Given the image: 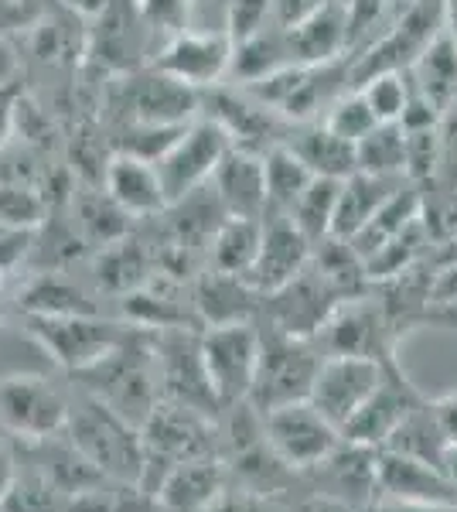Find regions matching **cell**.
Masks as SVG:
<instances>
[{
  "instance_id": "6da1fadb",
  "label": "cell",
  "mask_w": 457,
  "mask_h": 512,
  "mask_svg": "<svg viewBox=\"0 0 457 512\" xmlns=\"http://www.w3.org/2000/svg\"><path fill=\"white\" fill-rule=\"evenodd\" d=\"M72 383L99 403L120 414L127 424L144 427L151 420L154 407L161 403V383H157L154 362V332L137 328L120 349H113L96 366L72 376Z\"/></svg>"
},
{
  "instance_id": "7a4b0ae2",
  "label": "cell",
  "mask_w": 457,
  "mask_h": 512,
  "mask_svg": "<svg viewBox=\"0 0 457 512\" xmlns=\"http://www.w3.org/2000/svg\"><path fill=\"white\" fill-rule=\"evenodd\" d=\"M65 437L106 478L140 485V475H144V437H140V427L127 424L120 414H113L106 403H99L96 396H89L79 386L69 393Z\"/></svg>"
},
{
  "instance_id": "3957f363",
  "label": "cell",
  "mask_w": 457,
  "mask_h": 512,
  "mask_svg": "<svg viewBox=\"0 0 457 512\" xmlns=\"http://www.w3.org/2000/svg\"><path fill=\"white\" fill-rule=\"evenodd\" d=\"M140 437H144V475H140V489L151 495L161 492L164 478L181 461L209 458V454H219L222 458L219 420L171 400L157 403L151 420L140 427Z\"/></svg>"
},
{
  "instance_id": "277c9868",
  "label": "cell",
  "mask_w": 457,
  "mask_h": 512,
  "mask_svg": "<svg viewBox=\"0 0 457 512\" xmlns=\"http://www.w3.org/2000/svg\"><path fill=\"white\" fill-rule=\"evenodd\" d=\"M260 325V362H256V379L249 390V403L260 414H270L287 403L311 400L314 379L321 373L324 352L314 338L287 335L280 328Z\"/></svg>"
},
{
  "instance_id": "5b68a950",
  "label": "cell",
  "mask_w": 457,
  "mask_h": 512,
  "mask_svg": "<svg viewBox=\"0 0 457 512\" xmlns=\"http://www.w3.org/2000/svg\"><path fill=\"white\" fill-rule=\"evenodd\" d=\"M137 325L116 321L103 315H24V335L41 352L52 355L55 366H62L69 376L96 366L113 349H120Z\"/></svg>"
},
{
  "instance_id": "8992f818",
  "label": "cell",
  "mask_w": 457,
  "mask_h": 512,
  "mask_svg": "<svg viewBox=\"0 0 457 512\" xmlns=\"http://www.w3.org/2000/svg\"><path fill=\"white\" fill-rule=\"evenodd\" d=\"M161 41L147 28L137 0H106L86 18V62L106 79L130 76L154 62Z\"/></svg>"
},
{
  "instance_id": "52a82bcc",
  "label": "cell",
  "mask_w": 457,
  "mask_h": 512,
  "mask_svg": "<svg viewBox=\"0 0 457 512\" xmlns=\"http://www.w3.org/2000/svg\"><path fill=\"white\" fill-rule=\"evenodd\" d=\"M110 110L120 123L140 127H188L202 117V93L147 65L130 76L110 79Z\"/></svg>"
},
{
  "instance_id": "ba28073f",
  "label": "cell",
  "mask_w": 457,
  "mask_h": 512,
  "mask_svg": "<svg viewBox=\"0 0 457 512\" xmlns=\"http://www.w3.org/2000/svg\"><path fill=\"white\" fill-rule=\"evenodd\" d=\"M69 424V390L41 373L0 376V431L18 444H38Z\"/></svg>"
},
{
  "instance_id": "9c48e42d",
  "label": "cell",
  "mask_w": 457,
  "mask_h": 512,
  "mask_svg": "<svg viewBox=\"0 0 457 512\" xmlns=\"http://www.w3.org/2000/svg\"><path fill=\"white\" fill-rule=\"evenodd\" d=\"M400 338V325L389 318L376 291H369L338 304L321 325V332L314 335V342L324 355H359V359L393 362Z\"/></svg>"
},
{
  "instance_id": "30bf717a",
  "label": "cell",
  "mask_w": 457,
  "mask_h": 512,
  "mask_svg": "<svg viewBox=\"0 0 457 512\" xmlns=\"http://www.w3.org/2000/svg\"><path fill=\"white\" fill-rule=\"evenodd\" d=\"M154 362L161 400L181 403V407H191L198 414L219 420L222 407L215 400L202 362V328H164V332H154Z\"/></svg>"
},
{
  "instance_id": "8fae6325",
  "label": "cell",
  "mask_w": 457,
  "mask_h": 512,
  "mask_svg": "<svg viewBox=\"0 0 457 512\" xmlns=\"http://www.w3.org/2000/svg\"><path fill=\"white\" fill-rule=\"evenodd\" d=\"M202 362L222 410L249 400L260 362V325L232 321V325L202 328Z\"/></svg>"
},
{
  "instance_id": "7c38bea8",
  "label": "cell",
  "mask_w": 457,
  "mask_h": 512,
  "mask_svg": "<svg viewBox=\"0 0 457 512\" xmlns=\"http://www.w3.org/2000/svg\"><path fill=\"white\" fill-rule=\"evenodd\" d=\"M229 137L219 123H212L209 117H198L195 123H188L185 134H181L161 158L154 161L157 175H161L164 195L168 205L181 202L191 192L209 185L215 164L222 161V154L229 151Z\"/></svg>"
},
{
  "instance_id": "4fadbf2b",
  "label": "cell",
  "mask_w": 457,
  "mask_h": 512,
  "mask_svg": "<svg viewBox=\"0 0 457 512\" xmlns=\"http://www.w3.org/2000/svg\"><path fill=\"white\" fill-rule=\"evenodd\" d=\"M232 52H236V45H232L226 28H188L164 41L151 65L161 69L164 76L205 93V89L229 82Z\"/></svg>"
},
{
  "instance_id": "5bb4252c",
  "label": "cell",
  "mask_w": 457,
  "mask_h": 512,
  "mask_svg": "<svg viewBox=\"0 0 457 512\" xmlns=\"http://www.w3.org/2000/svg\"><path fill=\"white\" fill-rule=\"evenodd\" d=\"M202 117L219 123L232 147H243L253 154H267L270 147L284 144L290 130V123L280 113L253 99L246 89H226V82L202 93Z\"/></svg>"
},
{
  "instance_id": "9a60e30c",
  "label": "cell",
  "mask_w": 457,
  "mask_h": 512,
  "mask_svg": "<svg viewBox=\"0 0 457 512\" xmlns=\"http://www.w3.org/2000/svg\"><path fill=\"white\" fill-rule=\"evenodd\" d=\"M267 444L297 472H307L342 444V431L311 400L287 403L267 414Z\"/></svg>"
},
{
  "instance_id": "2e32d148",
  "label": "cell",
  "mask_w": 457,
  "mask_h": 512,
  "mask_svg": "<svg viewBox=\"0 0 457 512\" xmlns=\"http://www.w3.org/2000/svg\"><path fill=\"white\" fill-rule=\"evenodd\" d=\"M338 304H342V297L331 291V287L324 284V277L307 263L304 274H297L290 284H284L273 294H263L256 321H263V325H270V328H280V332H287V335L314 338Z\"/></svg>"
},
{
  "instance_id": "e0dca14e",
  "label": "cell",
  "mask_w": 457,
  "mask_h": 512,
  "mask_svg": "<svg viewBox=\"0 0 457 512\" xmlns=\"http://www.w3.org/2000/svg\"><path fill=\"white\" fill-rule=\"evenodd\" d=\"M304 478V492L328 495L335 502H345L348 509H365L379 495L376 489V448L369 444L345 441L338 444L328 458H321L318 465H311Z\"/></svg>"
},
{
  "instance_id": "ac0fdd59",
  "label": "cell",
  "mask_w": 457,
  "mask_h": 512,
  "mask_svg": "<svg viewBox=\"0 0 457 512\" xmlns=\"http://www.w3.org/2000/svg\"><path fill=\"white\" fill-rule=\"evenodd\" d=\"M386 366L389 362L359 359V355H324L321 373L314 379V390H311V403L342 431L348 420L355 417V410L379 386Z\"/></svg>"
},
{
  "instance_id": "d6986e66",
  "label": "cell",
  "mask_w": 457,
  "mask_h": 512,
  "mask_svg": "<svg viewBox=\"0 0 457 512\" xmlns=\"http://www.w3.org/2000/svg\"><path fill=\"white\" fill-rule=\"evenodd\" d=\"M423 400L417 386L406 379L400 369V359H393L382 373L379 386L369 393V400L355 410V417L342 427L345 441L369 444V448H382L389 441V434L400 427V420L410 414L413 407Z\"/></svg>"
},
{
  "instance_id": "ffe728a7",
  "label": "cell",
  "mask_w": 457,
  "mask_h": 512,
  "mask_svg": "<svg viewBox=\"0 0 457 512\" xmlns=\"http://www.w3.org/2000/svg\"><path fill=\"white\" fill-rule=\"evenodd\" d=\"M314 243L301 229L294 226L290 216H263V243L260 256L243 277L256 294H273L284 284H290L297 274H304L311 263Z\"/></svg>"
},
{
  "instance_id": "44dd1931",
  "label": "cell",
  "mask_w": 457,
  "mask_h": 512,
  "mask_svg": "<svg viewBox=\"0 0 457 512\" xmlns=\"http://www.w3.org/2000/svg\"><path fill=\"white\" fill-rule=\"evenodd\" d=\"M376 499L423 502V506H457V495L444 468L427 465L410 454L376 448Z\"/></svg>"
},
{
  "instance_id": "7402d4cb",
  "label": "cell",
  "mask_w": 457,
  "mask_h": 512,
  "mask_svg": "<svg viewBox=\"0 0 457 512\" xmlns=\"http://www.w3.org/2000/svg\"><path fill=\"white\" fill-rule=\"evenodd\" d=\"M209 188L226 209V216H246L263 219L267 212V168H263V154L243 151V147H229L222 161L215 164Z\"/></svg>"
},
{
  "instance_id": "603a6c76",
  "label": "cell",
  "mask_w": 457,
  "mask_h": 512,
  "mask_svg": "<svg viewBox=\"0 0 457 512\" xmlns=\"http://www.w3.org/2000/svg\"><path fill=\"white\" fill-rule=\"evenodd\" d=\"M103 188L134 219H157L168 209V195H164L154 161H144L137 154L113 151L103 171Z\"/></svg>"
},
{
  "instance_id": "cb8c5ba5",
  "label": "cell",
  "mask_w": 457,
  "mask_h": 512,
  "mask_svg": "<svg viewBox=\"0 0 457 512\" xmlns=\"http://www.w3.org/2000/svg\"><path fill=\"white\" fill-rule=\"evenodd\" d=\"M287 45L297 65H324L348 59V4L328 0L304 21L290 24Z\"/></svg>"
},
{
  "instance_id": "d4e9b609",
  "label": "cell",
  "mask_w": 457,
  "mask_h": 512,
  "mask_svg": "<svg viewBox=\"0 0 457 512\" xmlns=\"http://www.w3.org/2000/svg\"><path fill=\"white\" fill-rule=\"evenodd\" d=\"M226 485H229V472L219 454L191 458V461H181V465L164 478L161 492H157V502L168 512H209L215 506V499L226 492Z\"/></svg>"
},
{
  "instance_id": "484cf974",
  "label": "cell",
  "mask_w": 457,
  "mask_h": 512,
  "mask_svg": "<svg viewBox=\"0 0 457 512\" xmlns=\"http://www.w3.org/2000/svg\"><path fill=\"white\" fill-rule=\"evenodd\" d=\"M284 144L297 158L304 161V168L311 171L314 178H335L345 181L348 175L359 171V161H355V144L338 134H331L321 120L311 123H290Z\"/></svg>"
},
{
  "instance_id": "4316f807",
  "label": "cell",
  "mask_w": 457,
  "mask_h": 512,
  "mask_svg": "<svg viewBox=\"0 0 457 512\" xmlns=\"http://www.w3.org/2000/svg\"><path fill=\"white\" fill-rule=\"evenodd\" d=\"M191 301H195L202 325L209 328V325H232V321H256L263 294H256L243 277L205 270L198 277L195 291H191Z\"/></svg>"
},
{
  "instance_id": "83f0119b",
  "label": "cell",
  "mask_w": 457,
  "mask_h": 512,
  "mask_svg": "<svg viewBox=\"0 0 457 512\" xmlns=\"http://www.w3.org/2000/svg\"><path fill=\"white\" fill-rule=\"evenodd\" d=\"M400 185H406V178H382V175H369V171H355V175H348L342 181V188H338L331 236L352 239L365 222L376 216L379 205L386 202V198L393 195Z\"/></svg>"
},
{
  "instance_id": "f1b7e54d",
  "label": "cell",
  "mask_w": 457,
  "mask_h": 512,
  "mask_svg": "<svg viewBox=\"0 0 457 512\" xmlns=\"http://www.w3.org/2000/svg\"><path fill=\"white\" fill-rule=\"evenodd\" d=\"M406 76H410L413 93L427 99L437 113L457 103V45L447 35V28H440V35L430 41L427 52L406 69Z\"/></svg>"
},
{
  "instance_id": "f546056e",
  "label": "cell",
  "mask_w": 457,
  "mask_h": 512,
  "mask_svg": "<svg viewBox=\"0 0 457 512\" xmlns=\"http://www.w3.org/2000/svg\"><path fill=\"white\" fill-rule=\"evenodd\" d=\"M72 226L79 229L82 243L89 250H106V246L120 243L130 236V222L134 216L120 209L103 185H89L82 192H72Z\"/></svg>"
},
{
  "instance_id": "4dcf8cb0",
  "label": "cell",
  "mask_w": 457,
  "mask_h": 512,
  "mask_svg": "<svg viewBox=\"0 0 457 512\" xmlns=\"http://www.w3.org/2000/svg\"><path fill=\"white\" fill-rule=\"evenodd\" d=\"M420 216H423V188H417L413 181H406V185H400L393 195L386 198V202L379 205L376 216L365 222V226L348 239V243H352V250L359 253L362 263H365L369 256H376L389 239H396L406 226H410V222H417Z\"/></svg>"
},
{
  "instance_id": "1f68e13d",
  "label": "cell",
  "mask_w": 457,
  "mask_h": 512,
  "mask_svg": "<svg viewBox=\"0 0 457 512\" xmlns=\"http://www.w3.org/2000/svg\"><path fill=\"white\" fill-rule=\"evenodd\" d=\"M18 301L24 315H99V304L65 270H41L21 287Z\"/></svg>"
},
{
  "instance_id": "d6a6232c",
  "label": "cell",
  "mask_w": 457,
  "mask_h": 512,
  "mask_svg": "<svg viewBox=\"0 0 457 512\" xmlns=\"http://www.w3.org/2000/svg\"><path fill=\"white\" fill-rule=\"evenodd\" d=\"M263 243V219H246V216H226L222 226L215 229L209 243V270L232 277H246L249 267L260 256Z\"/></svg>"
},
{
  "instance_id": "836d02e7",
  "label": "cell",
  "mask_w": 457,
  "mask_h": 512,
  "mask_svg": "<svg viewBox=\"0 0 457 512\" xmlns=\"http://www.w3.org/2000/svg\"><path fill=\"white\" fill-rule=\"evenodd\" d=\"M287 65H297L294 55H290V45H287V31L280 28V24H270V28L256 31L253 38H246L236 45V52H232L229 82L249 86V82L267 79L273 72L287 69Z\"/></svg>"
},
{
  "instance_id": "e575fe53",
  "label": "cell",
  "mask_w": 457,
  "mask_h": 512,
  "mask_svg": "<svg viewBox=\"0 0 457 512\" xmlns=\"http://www.w3.org/2000/svg\"><path fill=\"white\" fill-rule=\"evenodd\" d=\"M382 448L410 454V458H420V461H427V465L444 468V458H447V451H451V441H447L444 427H440V420L434 414V403L423 396L417 407L400 420V427L389 434V441L382 444Z\"/></svg>"
},
{
  "instance_id": "d590c367",
  "label": "cell",
  "mask_w": 457,
  "mask_h": 512,
  "mask_svg": "<svg viewBox=\"0 0 457 512\" xmlns=\"http://www.w3.org/2000/svg\"><path fill=\"white\" fill-rule=\"evenodd\" d=\"M96 284L110 294H130L137 287H144L151 280V260H147V250L137 243V239H120V243L99 250L96 263H93Z\"/></svg>"
},
{
  "instance_id": "8d00e7d4",
  "label": "cell",
  "mask_w": 457,
  "mask_h": 512,
  "mask_svg": "<svg viewBox=\"0 0 457 512\" xmlns=\"http://www.w3.org/2000/svg\"><path fill=\"white\" fill-rule=\"evenodd\" d=\"M263 168H267V212L263 216H290L294 202L311 185V171L304 161L290 151L287 144H277L263 154Z\"/></svg>"
},
{
  "instance_id": "74e56055",
  "label": "cell",
  "mask_w": 457,
  "mask_h": 512,
  "mask_svg": "<svg viewBox=\"0 0 457 512\" xmlns=\"http://www.w3.org/2000/svg\"><path fill=\"white\" fill-rule=\"evenodd\" d=\"M359 171L382 178H406V130L403 123H376V127L355 144ZM410 181V178H406Z\"/></svg>"
},
{
  "instance_id": "f35d334b",
  "label": "cell",
  "mask_w": 457,
  "mask_h": 512,
  "mask_svg": "<svg viewBox=\"0 0 457 512\" xmlns=\"http://www.w3.org/2000/svg\"><path fill=\"white\" fill-rule=\"evenodd\" d=\"M0 512H69V499L48 482V475L28 458H18V475Z\"/></svg>"
},
{
  "instance_id": "ab89813d",
  "label": "cell",
  "mask_w": 457,
  "mask_h": 512,
  "mask_svg": "<svg viewBox=\"0 0 457 512\" xmlns=\"http://www.w3.org/2000/svg\"><path fill=\"white\" fill-rule=\"evenodd\" d=\"M338 188L342 181L335 178H311V185L304 188L301 198L290 209V219L311 243H321L324 236H331V219H335L338 205Z\"/></svg>"
},
{
  "instance_id": "60d3db41",
  "label": "cell",
  "mask_w": 457,
  "mask_h": 512,
  "mask_svg": "<svg viewBox=\"0 0 457 512\" xmlns=\"http://www.w3.org/2000/svg\"><path fill=\"white\" fill-rule=\"evenodd\" d=\"M52 212L45 192L31 181H0V226L7 229H38Z\"/></svg>"
},
{
  "instance_id": "b9f144b4",
  "label": "cell",
  "mask_w": 457,
  "mask_h": 512,
  "mask_svg": "<svg viewBox=\"0 0 457 512\" xmlns=\"http://www.w3.org/2000/svg\"><path fill=\"white\" fill-rule=\"evenodd\" d=\"M379 123H400L410 106V76L406 72H379L355 86Z\"/></svg>"
},
{
  "instance_id": "7bdbcfd3",
  "label": "cell",
  "mask_w": 457,
  "mask_h": 512,
  "mask_svg": "<svg viewBox=\"0 0 457 512\" xmlns=\"http://www.w3.org/2000/svg\"><path fill=\"white\" fill-rule=\"evenodd\" d=\"M324 127L331 130V134H338V137H345V140H352V144H359V140L369 134L372 127H376V113L369 110V103L362 99L359 89H348V93H342L335 99V103L328 106V113L321 117Z\"/></svg>"
},
{
  "instance_id": "ee69618b",
  "label": "cell",
  "mask_w": 457,
  "mask_h": 512,
  "mask_svg": "<svg viewBox=\"0 0 457 512\" xmlns=\"http://www.w3.org/2000/svg\"><path fill=\"white\" fill-rule=\"evenodd\" d=\"M195 4L198 0H137L140 14H144L147 28L154 31V38L168 41L181 31L191 28V14H195Z\"/></svg>"
},
{
  "instance_id": "f6af8a7d",
  "label": "cell",
  "mask_w": 457,
  "mask_h": 512,
  "mask_svg": "<svg viewBox=\"0 0 457 512\" xmlns=\"http://www.w3.org/2000/svg\"><path fill=\"white\" fill-rule=\"evenodd\" d=\"M222 14H226V24L222 28L229 31L232 45L253 38L256 31L270 28L273 21V0H222Z\"/></svg>"
},
{
  "instance_id": "bcb514c9",
  "label": "cell",
  "mask_w": 457,
  "mask_h": 512,
  "mask_svg": "<svg viewBox=\"0 0 457 512\" xmlns=\"http://www.w3.org/2000/svg\"><path fill=\"white\" fill-rule=\"evenodd\" d=\"M437 140H440V161L430 188H437L440 198H457V103H451L440 113Z\"/></svg>"
},
{
  "instance_id": "7dc6e473",
  "label": "cell",
  "mask_w": 457,
  "mask_h": 512,
  "mask_svg": "<svg viewBox=\"0 0 457 512\" xmlns=\"http://www.w3.org/2000/svg\"><path fill=\"white\" fill-rule=\"evenodd\" d=\"M62 7V0H0V38L28 35Z\"/></svg>"
},
{
  "instance_id": "c3c4849f",
  "label": "cell",
  "mask_w": 457,
  "mask_h": 512,
  "mask_svg": "<svg viewBox=\"0 0 457 512\" xmlns=\"http://www.w3.org/2000/svg\"><path fill=\"white\" fill-rule=\"evenodd\" d=\"M209 512H287V499L243 489V485H226Z\"/></svg>"
},
{
  "instance_id": "681fc988",
  "label": "cell",
  "mask_w": 457,
  "mask_h": 512,
  "mask_svg": "<svg viewBox=\"0 0 457 512\" xmlns=\"http://www.w3.org/2000/svg\"><path fill=\"white\" fill-rule=\"evenodd\" d=\"M21 96H24L21 79H4V82H0V151H4L7 140L14 137V120H18Z\"/></svg>"
},
{
  "instance_id": "f907efd6",
  "label": "cell",
  "mask_w": 457,
  "mask_h": 512,
  "mask_svg": "<svg viewBox=\"0 0 457 512\" xmlns=\"http://www.w3.org/2000/svg\"><path fill=\"white\" fill-rule=\"evenodd\" d=\"M324 4H328V0H273V21H277L280 28H290V24L304 21L307 14H314Z\"/></svg>"
},
{
  "instance_id": "816d5d0a",
  "label": "cell",
  "mask_w": 457,
  "mask_h": 512,
  "mask_svg": "<svg viewBox=\"0 0 457 512\" xmlns=\"http://www.w3.org/2000/svg\"><path fill=\"white\" fill-rule=\"evenodd\" d=\"M287 512H355L348 509L345 502H335L328 495H318V492H301L287 502Z\"/></svg>"
},
{
  "instance_id": "f5cc1de1",
  "label": "cell",
  "mask_w": 457,
  "mask_h": 512,
  "mask_svg": "<svg viewBox=\"0 0 457 512\" xmlns=\"http://www.w3.org/2000/svg\"><path fill=\"white\" fill-rule=\"evenodd\" d=\"M430 403H434V414L440 420V427H444L447 441L457 444V390L437 396V400H430Z\"/></svg>"
},
{
  "instance_id": "db71d44e",
  "label": "cell",
  "mask_w": 457,
  "mask_h": 512,
  "mask_svg": "<svg viewBox=\"0 0 457 512\" xmlns=\"http://www.w3.org/2000/svg\"><path fill=\"white\" fill-rule=\"evenodd\" d=\"M359 512H457V506H423V502H400V499H372Z\"/></svg>"
},
{
  "instance_id": "11a10c76",
  "label": "cell",
  "mask_w": 457,
  "mask_h": 512,
  "mask_svg": "<svg viewBox=\"0 0 457 512\" xmlns=\"http://www.w3.org/2000/svg\"><path fill=\"white\" fill-rule=\"evenodd\" d=\"M14 475H18V454L7 448V444H0V506H4L7 492H11Z\"/></svg>"
},
{
  "instance_id": "9f6ffc18",
  "label": "cell",
  "mask_w": 457,
  "mask_h": 512,
  "mask_svg": "<svg viewBox=\"0 0 457 512\" xmlns=\"http://www.w3.org/2000/svg\"><path fill=\"white\" fill-rule=\"evenodd\" d=\"M423 325H440V328H451L457 332V304H444V308H430L427 321Z\"/></svg>"
},
{
  "instance_id": "6f0895ef",
  "label": "cell",
  "mask_w": 457,
  "mask_h": 512,
  "mask_svg": "<svg viewBox=\"0 0 457 512\" xmlns=\"http://www.w3.org/2000/svg\"><path fill=\"white\" fill-rule=\"evenodd\" d=\"M444 28L457 45V0H444Z\"/></svg>"
},
{
  "instance_id": "680465c9",
  "label": "cell",
  "mask_w": 457,
  "mask_h": 512,
  "mask_svg": "<svg viewBox=\"0 0 457 512\" xmlns=\"http://www.w3.org/2000/svg\"><path fill=\"white\" fill-rule=\"evenodd\" d=\"M444 475H447V482H451V489L457 495V444H451V451H447V458H444Z\"/></svg>"
},
{
  "instance_id": "91938a15",
  "label": "cell",
  "mask_w": 457,
  "mask_h": 512,
  "mask_svg": "<svg viewBox=\"0 0 457 512\" xmlns=\"http://www.w3.org/2000/svg\"><path fill=\"white\" fill-rule=\"evenodd\" d=\"M7 277H11V274H7V270H0V304L7 301Z\"/></svg>"
},
{
  "instance_id": "94428289",
  "label": "cell",
  "mask_w": 457,
  "mask_h": 512,
  "mask_svg": "<svg viewBox=\"0 0 457 512\" xmlns=\"http://www.w3.org/2000/svg\"><path fill=\"white\" fill-rule=\"evenodd\" d=\"M345 4H355V0H345Z\"/></svg>"
}]
</instances>
